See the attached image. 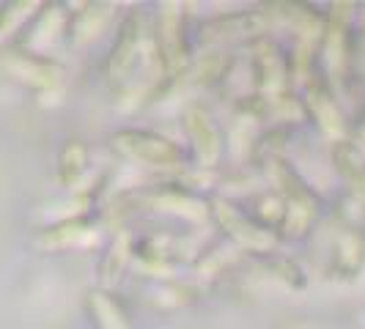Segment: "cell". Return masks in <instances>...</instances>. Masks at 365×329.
Here are the masks:
<instances>
[{"instance_id": "obj_1", "label": "cell", "mask_w": 365, "mask_h": 329, "mask_svg": "<svg viewBox=\"0 0 365 329\" xmlns=\"http://www.w3.org/2000/svg\"><path fill=\"white\" fill-rule=\"evenodd\" d=\"M110 146L124 160L151 164V167H182L190 160V154L179 143L151 129H118L110 137Z\"/></svg>"}, {"instance_id": "obj_2", "label": "cell", "mask_w": 365, "mask_h": 329, "mask_svg": "<svg viewBox=\"0 0 365 329\" xmlns=\"http://www.w3.org/2000/svg\"><path fill=\"white\" fill-rule=\"evenodd\" d=\"M209 217L215 219L220 231H225V236L242 250H250V253H274L277 250V236L272 231L264 228L258 219L242 214L237 206L225 198L209 201Z\"/></svg>"}, {"instance_id": "obj_3", "label": "cell", "mask_w": 365, "mask_h": 329, "mask_svg": "<svg viewBox=\"0 0 365 329\" xmlns=\"http://www.w3.org/2000/svg\"><path fill=\"white\" fill-rule=\"evenodd\" d=\"M0 69L11 80H17V83L38 93H53L63 83V66L61 63H55L44 55L22 53V50H9V53L0 55Z\"/></svg>"}, {"instance_id": "obj_4", "label": "cell", "mask_w": 365, "mask_h": 329, "mask_svg": "<svg viewBox=\"0 0 365 329\" xmlns=\"http://www.w3.org/2000/svg\"><path fill=\"white\" fill-rule=\"evenodd\" d=\"M184 132H187V140L192 148V160L198 162V167H215L222 160V135H220L217 124L212 118V113L201 105H192V108L184 113Z\"/></svg>"}, {"instance_id": "obj_5", "label": "cell", "mask_w": 365, "mask_h": 329, "mask_svg": "<svg viewBox=\"0 0 365 329\" xmlns=\"http://www.w3.org/2000/svg\"><path fill=\"white\" fill-rule=\"evenodd\" d=\"M143 50V25L138 11H129L124 22L118 25V33L110 44L108 53V77L115 83H124L132 77Z\"/></svg>"}, {"instance_id": "obj_6", "label": "cell", "mask_w": 365, "mask_h": 329, "mask_svg": "<svg viewBox=\"0 0 365 329\" xmlns=\"http://www.w3.org/2000/svg\"><path fill=\"white\" fill-rule=\"evenodd\" d=\"M187 6L184 3H160V44H163L165 69H182L190 61V36H187Z\"/></svg>"}, {"instance_id": "obj_7", "label": "cell", "mask_w": 365, "mask_h": 329, "mask_svg": "<svg viewBox=\"0 0 365 329\" xmlns=\"http://www.w3.org/2000/svg\"><path fill=\"white\" fill-rule=\"evenodd\" d=\"M332 17L324 22V31H322V38H319V58H322V66L327 72L329 80H341L344 72H346L349 63V9L351 6H341L335 3L332 6Z\"/></svg>"}, {"instance_id": "obj_8", "label": "cell", "mask_w": 365, "mask_h": 329, "mask_svg": "<svg viewBox=\"0 0 365 329\" xmlns=\"http://www.w3.org/2000/svg\"><path fill=\"white\" fill-rule=\"evenodd\" d=\"M253 77H256V88L261 93V99L272 102L277 96L286 93V58L280 53V47L272 38L261 36L253 44Z\"/></svg>"}, {"instance_id": "obj_9", "label": "cell", "mask_w": 365, "mask_h": 329, "mask_svg": "<svg viewBox=\"0 0 365 329\" xmlns=\"http://www.w3.org/2000/svg\"><path fill=\"white\" fill-rule=\"evenodd\" d=\"M305 113L319 124L322 135L329 137L332 143L346 140V118L344 110L338 105V99L322 85V83H311L305 88Z\"/></svg>"}, {"instance_id": "obj_10", "label": "cell", "mask_w": 365, "mask_h": 329, "mask_svg": "<svg viewBox=\"0 0 365 329\" xmlns=\"http://www.w3.org/2000/svg\"><path fill=\"white\" fill-rule=\"evenodd\" d=\"M267 33V17L258 11H242V14H228L217 17L203 28L206 41H239V38H261Z\"/></svg>"}, {"instance_id": "obj_11", "label": "cell", "mask_w": 365, "mask_h": 329, "mask_svg": "<svg viewBox=\"0 0 365 329\" xmlns=\"http://www.w3.org/2000/svg\"><path fill=\"white\" fill-rule=\"evenodd\" d=\"M332 164L341 182L349 187L351 198L365 206V154L363 148L351 140H338L332 143Z\"/></svg>"}, {"instance_id": "obj_12", "label": "cell", "mask_w": 365, "mask_h": 329, "mask_svg": "<svg viewBox=\"0 0 365 329\" xmlns=\"http://www.w3.org/2000/svg\"><path fill=\"white\" fill-rule=\"evenodd\" d=\"M61 31H63V9L61 6H41L36 17L31 19V28L25 31L28 36L19 41L22 53L28 50L34 55H41V50L53 47L55 38L61 36Z\"/></svg>"}, {"instance_id": "obj_13", "label": "cell", "mask_w": 365, "mask_h": 329, "mask_svg": "<svg viewBox=\"0 0 365 329\" xmlns=\"http://www.w3.org/2000/svg\"><path fill=\"white\" fill-rule=\"evenodd\" d=\"M91 236V225L80 217H66L58 225L41 231L36 236V247L55 253V250H69V247H80L86 239Z\"/></svg>"}, {"instance_id": "obj_14", "label": "cell", "mask_w": 365, "mask_h": 329, "mask_svg": "<svg viewBox=\"0 0 365 329\" xmlns=\"http://www.w3.org/2000/svg\"><path fill=\"white\" fill-rule=\"evenodd\" d=\"M88 315L93 318L96 329H132L124 305L105 288H93L86 299Z\"/></svg>"}, {"instance_id": "obj_15", "label": "cell", "mask_w": 365, "mask_h": 329, "mask_svg": "<svg viewBox=\"0 0 365 329\" xmlns=\"http://www.w3.org/2000/svg\"><path fill=\"white\" fill-rule=\"evenodd\" d=\"M110 17H113V6L110 3H86L83 11L74 17L72 28H69L72 41L74 44H88V41H93V38L105 31Z\"/></svg>"}, {"instance_id": "obj_16", "label": "cell", "mask_w": 365, "mask_h": 329, "mask_svg": "<svg viewBox=\"0 0 365 329\" xmlns=\"http://www.w3.org/2000/svg\"><path fill=\"white\" fill-rule=\"evenodd\" d=\"M88 167V148L83 140H66L58 151V182L61 187H77Z\"/></svg>"}, {"instance_id": "obj_17", "label": "cell", "mask_w": 365, "mask_h": 329, "mask_svg": "<svg viewBox=\"0 0 365 329\" xmlns=\"http://www.w3.org/2000/svg\"><path fill=\"white\" fill-rule=\"evenodd\" d=\"M154 206L163 209V212H170V214H179L184 219H192V222H201V219L209 217V203L198 201L195 195L182 192V189H170V192L154 195Z\"/></svg>"}, {"instance_id": "obj_18", "label": "cell", "mask_w": 365, "mask_h": 329, "mask_svg": "<svg viewBox=\"0 0 365 329\" xmlns=\"http://www.w3.org/2000/svg\"><path fill=\"white\" fill-rule=\"evenodd\" d=\"M365 263V241L360 234L346 231L338 239L335 250V272L338 274H357Z\"/></svg>"}, {"instance_id": "obj_19", "label": "cell", "mask_w": 365, "mask_h": 329, "mask_svg": "<svg viewBox=\"0 0 365 329\" xmlns=\"http://www.w3.org/2000/svg\"><path fill=\"white\" fill-rule=\"evenodd\" d=\"M38 9H41V3H34V0L9 3V6L0 11V41L9 36H14L17 31H22V25L36 17Z\"/></svg>"}, {"instance_id": "obj_20", "label": "cell", "mask_w": 365, "mask_h": 329, "mask_svg": "<svg viewBox=\"0 0 365 329\" xmlns=\"http://www.w3.org/2000/svg\"><path fill=\"white\" fill-rule=\"evenodd\" d=\"M127 256H129V241L124 236H118L108 247V253H105L102 263H99V272H105V280H115V274L121 272L124 263H127Z\"/></svg>"}, {"instance_id": "obj_21", "label": "cell", "mask_w": 365, "mask_h": 329, "mask_svg": "<svg viewBox=\"0 0 365 329\" xmlns=\"http://www.w3.org/2000/svg\"><path fill=\"white\" fill-rule=\"evenodd\" d=\"M272 269L277 272V277H280L286 286H292V288H305V272H302L294 261H289V258H277V263H274Z\"/></svg>"}, {"instance_id": "obj_22", "label": "cell", "mask_w": 365, "mask_h": 329, "mask_svg": "<svg viewBox=\"0 0 365 329\" xmlns=\"http://www.w3.org/2000/svg\"><path fill=\"white\" fill-rule=\"evenodd\" d=\"M360 135H363V137H365V124H363V129H360Z\"/></svg>"}]
</instances>
